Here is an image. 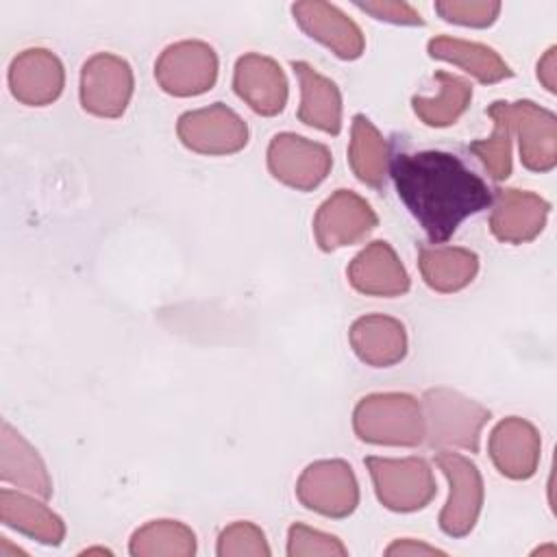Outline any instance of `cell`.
Masks as SVG:
<instances>
[{"instance_id":"28","label":"cell","mask_w":557,"mask_h":557,"mask_svg":"<svg viewBox=\"0 0 557 557\" xmlns=\"http://www.w3.org/2000/svg\"><path fill=\"white\" fill-rule=\"evenodd\" d=\"M487 115L494 120V131L487 139H476L468 150L481 161L494 181H503L511 174V111L509 102L496 100L490 104Z\"/></svg>"},{"instance_id":"5","label":"cell","mask_w":557,"mask_h":557,"mask_svg":"<svg viewBox=\"0 0 557 557\" xmlns=\"http://www.w3.org/2000/svg\"><path fill=\"white\" fill-rule=\"evenodd\" d=\"M435 463L450 483V496L440 513V527L450 537L468 535L483 505V479L479 468L463 455L453 450H437Z\"/></svg>"},{"instance_id":"14","label":"cell","mask_w":557,"mask_h":557,"mask_svg":"<svg viewBox=\"0 0 557 557\" xmlns=\"http://www.w3.org/2000/svg\"><path fill=\"white\" fill-rule=\"evenodd\" d=\"M487 450L500 474L513 481H524L537 470L542 440L531 422L509 416L490 433Z\"/></svg>"},{"instance_id":"31","label":"cell","mask_w":557,"mask_h":557,"mask_svg":"<svg viewBox=\"0 0 557 557\" xmlns=\"http://www.w3.org/2000/svg\"><path fill=\"white\" fill-rule=\"evenodd\" d=\"M435 11L453 24L485 28L496 22L500 13V2L487 0H444L435 2Z\"/></svg>"},{"instance_id":"6","label":"cell","mask_w":557,"mask_h":557,"mask_svg":"<svg viewBox=\"0 0 557 557\" xmlns=\"http://www.w3.org/2000/svg\"><path fill=\"white\" fill-rule=\"evenodd\" d=\"M154 78L163 91L178 98L205 94L218 78V57L205 41H176L159 54Z\"/></svg>"},{"instance_id":"2","label":"cell","mask_w":557,"mask_h":557,"mask_svg":"<svg viewBox=\"0 0 557 557\" xmlns=\"http://www.w3.org/2000/svg\"><path fill=\"white\" fill-rule=\"evenodd\" d=\"M352 426L370 444L418 446L424 440L422 403L398 392L370 394L357 403Z\"/></svg>"},{"instance_id":"10","label":"cell","mask_w":557,"mask_h":557,"mask_svg":"<svg viewBox=\"0 0 557 557\" xmlns=\"http://www.w3.org/2000/svg\"><path fill=\"white\" fill-rule=\"evenodd\" d=\"M333 157L324 144L309 141L294 133H278L268 146V170L294 189L309 191L331 172Z\"/></svg>"},{"instance_id":"15","label":"cell","mask_w":557,"mask_h":557,"mask_svg":"<svg viewBox=\"0 0 557 557\" xmlns=\"http://www.w3.org/2000/svg\"><path fill=\"white\" fill-rule=\"evenodd\" d=\"M235 94L259 115H276L287 102V78L270 57L248 52L237 59L233 74Z\"/></svg>"},{"instance_id":"18","label":"cell","mask_w":557,"mask_h":557,"mask_svg":"<svg viewBox=\"0 0 557 557\" xmlns=\"http://www.w3.org/2000/svg\"><path fill=\"white\" fill-rule=\"evenodd\" d=\"M350 285L366 296H400L409 289V274L394 248L383 242H370L348 265Z\"/></svg>"},{"instance_id":"9","label":"cell","mask_w":557,"mask_h":557,"mask_svg":"<svg viewBox=\"0 0 557 557\" xmlns=\"http://www.w3.org/2000/svg\"><path fill=\"white\" fill-rule=\"evenodd\" d=\"M176 133L185 148L200 154H233L248 144L246 122L222 102L183 113Z\"/></svg>"},{"instance_id":"29","label":"cell","mask_w":557,"mask_h":557,"mask_svg":"<svg viewBox=\"0 0 557 557\" xmlns=\"http://www.w3.org/2000/svg\"><path fill=\"white\" fill-rule=\"evenodd\" d=\"M218 555L235 557V555H252L268 557L270 546L265 542L263 531L252 522H233L218 537Z\"/></svg>"},{"instance_id":"21","label":"cell","mask_w":557,"mask_h":557,"mask_svg":"<svg viewBox=\"0 0 557 557\" xmlns=\"http://www.w3.org/2000/svg\"><path fill=\"white\" fill-rule=\"evenodd\" d=\"M0 476L4 483H13L39 498H48L52 494V481L41 457L7 422H2L0 437Z\"/></svg>"},{"instance_id":"22","label":"cell","mask_w":557,"mask_h":557,"mask_svg":"<svg viewBox=\"0 0 557 557\" xmlns=\"http://www.w3.org/2000/svg\"><path fill=\"white\" fill-rule=\"evenodd\" d=\"M418 265L424 283L442 294H453L472 283L479 272V257L457 246H422Z\"/></svg>"},{"instance_id":"8","label":"cell","mask_w":557,"mask_h":557,"mask_svg":"<svg viewBox=\"0 0 557 557\" xmlns=\"http://www.w3.org/2000/svg\"><path fill=\"white\" fill-rule=\"evenodd\" d=\"M131 65L111 52H98L81 70V104L98 117H120L133 96Z\"/></svg>"},{"instance_id":"20","label":"cell","mask_w":557,"mask_h":557,"mask_svg":"<svg viewBox=\"0 0 557 557\" xmlns=\"http://www.w3.org/2000/svg\"><path fill=\"white\" fill-rule=\"evenodd\" d=\"M292 67L300 83L298 120L329 135H337L342 128V96L337 85L305 61H294Z\"/></svg>"},{"instance_id":"24","label":"cell","mask_w":557,"mask_h":557,"mask_svg":"<svg viewBox=\"0 0 557 557\" xmlns=\"http://www.w3.org/2000/svg\"><path fill=\"white\" fill-rule=\"evenodd\" d=\"M429 54L440 61H448L463 72L472 74L476 81L492 85L503 78H509L513 72L505 63V59L490 46L476 44V41H466L457 37H433L429 41Z\"/></svg>"},{"instance_id":"34","label":"cell","mask_w":557,"mask_h":557,"mask_svg":"<svg viewBox=\"0 0 557 557\" xmlns=\"http://www.w3.org/2000/svg\"><path fill=\"white\" fill-rule=\"evenodd\" d=\"M555 54H557V48L550 46V48L544 52V57L537 61V78H540V83H542L550 94L557 91V87H555V85H557V81H555V76H557Z\"/></svg>"},{"instance_id":"13","label":"cell","mask_w":557,"mask_h":557,"mask_svg":"<svg viewBox=\"0 0 557 557\" xmlns=\"http://www.w3.org/2000/svg\"><path fill=\"white\" fill-rule=\"evenodd\" d=\"M511 128L520 141V161L527 170L550 172L557 165V117L531 102H509Z\"/></svg>"},{"instance_id":"26","label":"cell","mask_w":557,"mask_h":557,"mask_svg":"<svg viewBox=\"0 0 557 557\" xmlns=\"http://www.w3.org/2000/svg\"><path fill=\"white\" fill-rule=\"evenodd\" d=\"M433 81L437 83L440 91L433 98H422L416 96L411 100L413 113L426 124L435 128H444L455 124L461 113L468 109L470 98H472V85L455 74L448 72H435Z\"/></svg>"},{"instance_id":"7","label":"cell","mask_w":557,"mask_h":557,"mask_svg":"<svg viewBox=\"0 0 557 557\" xmlns=\"http://www.w3.org/2000/svg\"><path fill=\"white\" fill-rule=\"evenodd\" d=\"M296 496L307 509L329 518H346L359 503V485L346 461L322 459L302 470Z\"/></svg>"},{"instance_id":"12","label":"cell","mask_w":557,"mask_h":557,"mask_svg":"<svg viewBox=\"0 0 557 557\" xmlns=\"http://www.w3.org/2000/svg\"><path fill=\"white\" fill-rule=\"evenodd\" d=\"M492 205L490 228L494 237L505 244L535 239L550 213V205L542 196L516 187H498L492 194Z\"/></svg>"},{"instance_id":"16","label":"cell","mask_w":557,"mask_h":557,"mask_svg":"<svg viewBox=\"0 0 557 557\" xmlns=\"http://www.w3.org/2000/svg\"><path fill=\"white\" fill-rule=\"evenodd\" d=\"M63 65L46 48L22 50L9 67V87L13 98L30 107H44L63 91Z\"/></svg>"},{"instance_id":"23","label":"cell","mask_w":557,"mask_h":557,"mask_svg":"<svg viewBox=\"0 0 557 557\" xmlns=\"http://www.w3.org/2000/svg\"><path fill=\"white\" fill-rule=\"evenodd\" d=\"M0 520L41 542V544H61L65 537V524L63 520L44 503L35 500L33 496H26L22 492H11L2 490L0 492Z\"/></svg>"},{"instance_id":"33","label":"cell","mask_w":557,"mask_h":557,"mask_svg":"<svg viewBox=\"0 0 557 557\" xmlns=\"http://www.w3.org/2000/svg\"><path fill=\"white\" fill-rule=\"evenodd\" d=\"M385 555L387 557H394V555H444V550L435 548V546H429L424 542H418V540H396L394 544H389L385 548Z\"/></svg>"},{"instance_id":"11","label":"cell","mask_w":557,"mask_h":557,"mask_svg":"<svg viewBox=\"0 0 557 557\" xmlns=\"http://www.w3.org/2000/svg\"><path fill=\"white\" fill-rule=\"evenodd\" d=\"M376 222V213L361 196L350 189H337L320 205L313 218V233L322 250H337L363 239Z\"/></svg>"},{"instance_id":"25","label":"cell","mask_w":557,"mask_h":557,"mask_svg":"<svg viewBox=\"0 0 557 557\" xmlns=\"http://www.w3.org/2000/svg\"><path fill=\"white\" fill-rule=\"evenodd\" d=\"M348 161L355 176L370 187H381L389 172L387 141L379 128L361 113L352 117Z\"/></svg>"},{"instance_id":"30","label":"cell","mask_w":557,"mask_h":557,"mask_svg":"<svg viewBox=\"0 0 557 557\" xmlns=\"http://www.w3.org/2000/svg\"><path fill=\"white\" fill-rule=\"evenodd\" d=\"M348 550L346 546L329 533L311 529L307 524H292L287 533V555L302 557V555H329V557H344Z\"/></svg>"},{"instance_id":"17","label":"cell","mask_w":557,"mask_h":557,"mask_svg":"<svg viewBox=\"0 0 557 557\" xmlns=\"http://www.w3.org/2000/svg\"><path fill=\"white\" fill-rule=\"evenodd\" d=\"M292 13L300 28L331 48L339 59L352 61L363 52V33L361 28L335 4L329 2H296L292 4Z\"/></svg>"},{"instance_id":"27","label":"cell","mask_w":557,"mask_h":557,"mask_svg":"<svg viewBox=\"0 0 557 557\" xmlns=\"http://www.w3.org/2000/svg\"><path fill=\"white\" fill-rule=\"evenodd\" d=\"M135 557H189L196 553V535L176 520H152L139 527L131 537Z\"/></svg>"},{"instance_id":"32","label":"cell","mask_w":557,"mask_h":557,"mask_svg":"<svg viewBox=\"0 0 557 557\" xmlns=\"http://www.w3.org/2000/svg\"><path fill=\"white\" fill-rule=\"evenodd\" d=\"M357 7L370 13L376 20H385L392 24H422L420 13L407 2L394 0H379V2H357Z\"/></svg>"},{"instance_id":"3","label":"cell","mask_w":557,"mask_h":557,"mask_svg":"<svg viewBox=\"0 0 557 557\" xmlns=\"http://www.w3.org/2000/svg\"><path fill=\"white\" fill-rule=\"evenodd\" d=\"M424 413V440L437 448H463L479 450V437L483 424L490 420V411L448 387L426 389L422 396Z\"/></svg>"},{"instance_id":"19","label":"cell","mask_w":557,"mask_h":557,"mask_svg":"<svg viewBox=\"0 0 557 557\" xmlns=\"http://www.w3.org/2000/svg\"><path fill=\"white\" fill-rule=\"evenodd\" d=\"M348 335L355 355L372 368L394 366L407 352L405 326L389 315H363L352 322Z\"/></svg>"},{"instance_id":"4","label":"cell","mask_w":557,"mask_h":557,"mask_svg":"<svg viewBox=\"0 0 557 557\" xmlns=\"http://www.w3.org/2000/svg\"><path fill=\"white\" fill-rule=\"evenodd\" d=\"M366 466L370 470L376 498L392 511L405 513L422 509L437 492L431 466L420 457H368Z\"/></svg>"},{"instance_id":"1","label":"cell","mask_w":557,"mask_h":557,"mask_svg":"<svg viewBox=\"0 0 557 557\" xmlns=\"http://www.w3.org/2000/svg\"><path fill=\"white\" fill-rule=\"evenodd\" d=\"M396 191L433 244L492 205V189L455 154L440 150L400 152L389 161Z\"/></svg>"}]
</instances>
